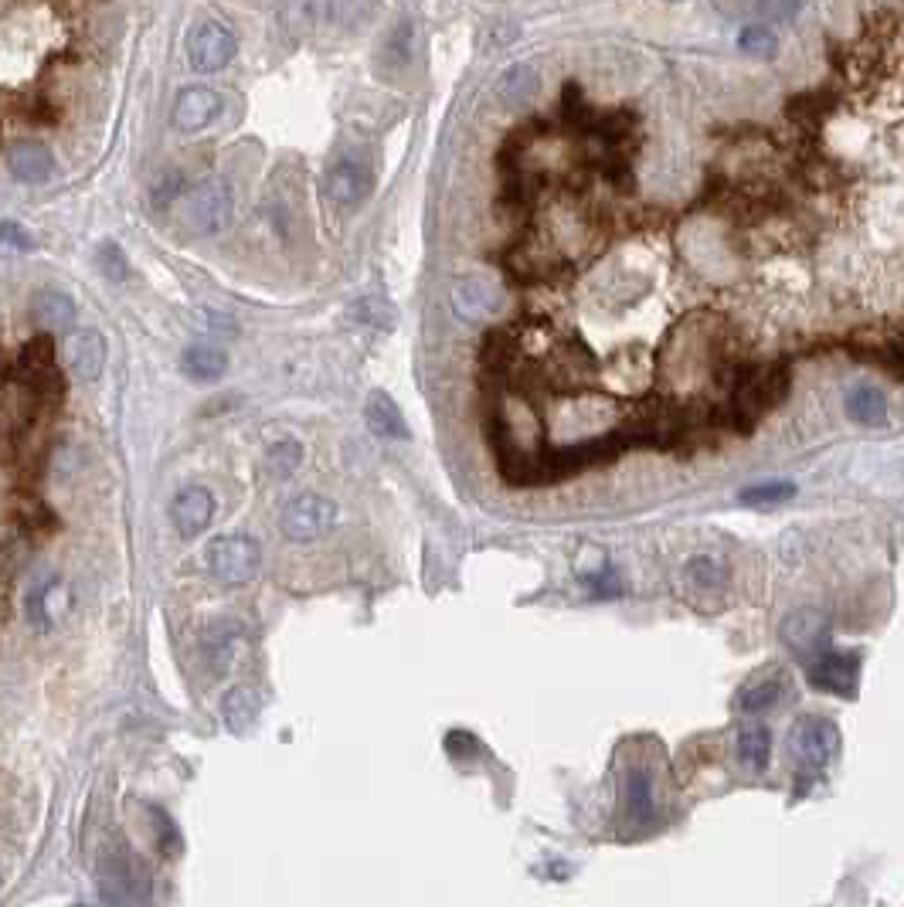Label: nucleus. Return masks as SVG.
Instances as JSON below:
<instances>
[{"mask_svg":"<svg viewBox=\"0 0 904 907\" xmlns=\"http://www.w3.org/2000/svg\"><path fill=\"white\" fill-rule=\"evenodd\" d=\"M205 564L215 581L239 588L248 585L252 578L259 575V564H262V548L256 537L248 534H221L208 544L205 551Z\"/></svg>","mask_w":904,"mask_h":907,"instance_id":"f257e3e1","label":"nucleus"},{"mask_svg":"<svg viewBox=\"0 0 904 907\" xmlns=\"http://www.w3.org/2000/svg\"><path fill=\"white\" fill-rule=\"evenodd\" d=\"M836 748H840V731L823 718H806L793 727V755H796L799 769H803V782L793 792V799H803L806 792L813 788L816 775L833 761Z\"/></svg>","mask_w":904,"mask_h":907,"instance_id":"f03ea898","label":"nucleus"},{"mask_svg":"<svg viewBox=\"0 0 904 907\" xmlns=\"http://www.w3.org/2000/svg\"><path fill=\"white\" fill-rule=\"evenodd\" d=\"M232 221V191L224 181L211 177L184 194V224L194 235H215Z\"/></svg>","mask_w":904,"mask_h":907,"instance_id":"7ed1b4c3","label":"nucleus"},{"mask_svg":"<svg viewBox=\"0 0 904 907\" xmlns=\"http://www.w3.org/2000/svg\"><path fill=\"white\" fill-rule=\"evenodd\" d=\"M99 897L109 904H139L150 897V873L126 849L109 854L99 867Z\"/></svg>","mask_w":904,"mask_h":907,"instance_id":"20e7f679","label":"nucleus"},{"mask_svg":"<svg viewBox=\"0 0 904 907\" xmlns=\"http://www.w3.org/2000/svg\"><path fill=\"white\" fill-rule=\"evenodd\" d=\"M337 524V503L320 493H300L293 497L279 514V527L290 541H317Z\"/></svg>","mask_w":904,"mask_h":907,"instance_id":"39448f33","label":"nucleus"},{"mask_svg":"<svg viewBox=\"0 0 904 907\" xmlns=\"http://www.w3.org/2000/svg\"><path fill=\"white\" fill-rule=\"evenodd\" d=\"M375 14V0H293V17L300 27H333L354 32Z\"/></svg>","mask_w":904,"mask_h":907,"instance_id":"423d86ee","label":"nucleus"},{"mask_svg":"<svg viewBox=\"0 0 904 907\" xmlns=\"http://www.w3.org/2000/svg\"><path fill=\"white\" fill-rule=\"evenodd\" d=\"M235 35L229 27H221L215 21L194 27V35L187 38V62L194 72H221L235 59Z\"/></svg>","mask_w":904,"mask_h":907,"instance_id":"0eeeda50","label":"nucleus"},{"mask_svg":"<svg viewBox=\"0 0 904 907\" xmlns=\"http://www.w3.org/2000/svg\"><path fill=\"white\" fill-rule=\"evenodd\" d=\"M201 657H205V663L215 676L232 673L245 657V629L239 626L235 618L215 622V626H208L205 636H201Z\"/></svg>","mask_w":904,"mask_h":907,"instance_id":"6e6552de","label":"nucleus"},{"mask_svg":"<svg viewBox=\"0 0 904 907\" xmlns=\"http://www.w3.org/2000/svg\"><path fill=\"white\" fill-rule=\"evenodd\" d=\"M857 676H860V653H823L806 670L813 690H827L836 697H854Z\"/></svg>","mask_w":904,"mask_h":907,"instance_id":"1a4fd4ad","label":"nucleus"},{"mask_svg":"<svg viewBox=\"0 0 904 907\" xmlns=\"http://www.w3.org/2000/svg\"><path fill=\"white\" fill-rule=\"evenodd\" d=\"M371 170H367V163L361 160H337L330 170H327V197L337 205V208H357L367 194H371Z\"/></svg>","mask_w":904,"mask_h":907,"instance_id":"9d476101","label":"nucleus"},{"mask_svg":"<svg viewBox=\"0 0 904 907\" xmlns=\"http://www.w3.org/2000/svg\"><path fill=\"white\" fill-rule=\"evenodd\" d=\"M215 517V493L208 487H184L171 500V524L178 527L181 537H197Z\"/></svg>","mask_w":904,"mask_h":907,"instance_id":"9b49d317","label":"nucleus"},{"mask_svg":"<svg viewBox=\"0 0 904 907\" xmlns=\"http://www.w3.org/2000/svg\"><path fill=\"white\" fill-rule=\"evenodd\" d=\"M65 360H69V371L82 381V384H93L99 381L102 367H106V340L99 330H78L69 336L65 344Z\"/></svg>","mask_w":904,"mask_h":907,"instance_id":"f8f14e48","label":"nucleus"},{"mask_svg":"<svg viewBox=\"0 0 904 907\" xmlns=\"http://www.w3.org/2000/svg\"><path fill=\"white\" fill-rule=\"evenodd\" d=\"M65 612H69V585L62 578H48L45 585H38L27 595V618L41 633L59 626Z\"/></svg>","mask_w":904,"mask_h":907,"instance_id":"ddd939ff","label":"nucleus"},{"mask_svg":"<svg viewBox=\"0 0 904 907\" xmlns=\"http://www.w3.org/2000/svg\"><path fill=\"white\" fill-rule=\"evenodd\" d=\"M221 112V96L211 89H187L174 102V126L181 133H201Z\"/></svg>","mask_w":904,"mask_h":907,"instance_id":"4468645a","label":"nucleus"},{"mask_svg":"<svg viewBox=\"0 0 904 907\" xmlns=\"http://www.w3.org/2000/svg\"><path fill=\"white\" fill-rule=\"evenodd\" d=\"M21 378L32 384L35 391H48V384H59V371H54V347L51 336H35L27 340L21 357H17Z\"/></svg>","mask_w":904,"mask_h":907,"instance_id":"2eb2a0df","label":"nucleus"},{"mask_svg":"<svg viewBox=\"0 0 904 907\" xmlns=\"http://www.w3.org/2000/svg\"><path fill=\"white\" fill-rule=\"evenodd\" d=\"M8 167L21 184H45L54 170V160L48 147L35 144V139H24V144H14L8 150Z\"/></svg>","mask_w":904,"mask_h":907,"instance_id":"dca6fc26","label":"nucleus"},{"mask_svg":"<svg viewBox=\"0 0 904 907\" xmlns=\"http://www.w3.org/2000/svg\"><path fill=\"white\" fill-rule=\"evenodd\" d=\"M32 317L45 333H65L75 323V299L59 290H41L32 299Z\"/></svg>","mask_w":904,"mask_h":907,"instance_id":"f3484780","label":"nucleus"},{"mask_svg":"<svg viewBox=\"0 0 904 907\" xmlns=\"http://www.w3.org/2000/svg\"><path fill=\"white\" fill-rule=\"evenodd\" d=\"M181 367H184V375L191 381L211 384L229 371V357H224V351L215 347V344H191L181 357Z\"/></svg>","mask_w":904,"mask_h":907,"instance_id":"a211bd4d","label":"nucleus"},{"mask_svg":"<svg viewBox=\"0 0 904 907\" xmlns=\"http://www.w3.org/2000/svg\"><path fill=\"white\" fill-rule=\"evenodd\" d=\"M367 429H371L378 439H408V425L384 391H375L371 399H367Z\"/></svg>","mask_w":904,"mask_h":907,"instance_id":"6ab92c4d","label":"nucleus"},{"mask_svg":"<svg viewBox=\"0 0 904 907\" xmlns=\"http://www.w3.org/2000/svg\"><path fill=\"white\" fill-rule=\"evenodd\" d=\"M221 718L229 724L232 734H245L252 731V724L259 721V697L252 687H232L221 700Z\"/></svg>","mask_w":904,"mask_h":907,"instance_id":"aec40b11","label":"nucleus"},{"mask_svg":"<svg viewBox=\"0 0 904 907\" xmlns=\"http://www.w3.org/2000/svg\"><path fill=\"white\" fill-rule=\"evenodd\" d=\"M493 303H497V293L487 286L484 279H463V282H456V286H452V306H456L460 317L476 320V317L490 314Z\"/></svg>","mask_w":904,"mask_h":907,"instance_id":"412c9836","label":"nucleus"},{"mask_svg":"<svg viewBox=\"0 0 904 907\" xmlns=\"http://www.w3.org/2000/svg\"><path fill=\"white\" fill-rule=\"evenodd\" d=\"M782 694H785V676H779V673L758 676L738 694V711L761 714V711H769V707H775L782 700Z\"/></svg>","mask_w":904,"mask_h":907,"instance_id":"4be33fe9","label":"nucleus"},{"mask_svg":"<svg viewBox=\"0 0 904 907\" xmlns=\"http://www.w3.org/2000/svg\"><path fill=\"white\" fill-rule=\"evenodd\" d=\"M561 120H564V126H569L572 133H578V136H588L591 123H596V109L585 102L578 82H564V89H561Z\"/></svg>","mask_w":904,"mask_h":907,"instance_id":"5701e85b","label":"nucleus"},{"mask_svg":"<svg viewBox=\"0 0 904 907\" xmlns=\"http://www.w3.org/2000/svg\"><path fill=\"white\" fill-rule=\"evenodd\" d=\"M846 412L851 418H857L860 425H884L888 421V399L878 388H857L851 391V399H846Z\"/></svg>","mask_w":904,"mask_h":907,"instance_id":"b1692460","label":"nucleus"},{"mask_svg":"<svg viewBox=\"0 0 904 907\" xmlns=\"http://www.w3.org/2000/svg\"><path fill=\"white\" fill-rule=\"evenodd\" d=\"M738 758L748 764V769H755V772L766 769L769 758H772V734H769V727H761V724L742 727V734H738Z\"/></svg>","mask_w":904,"mask_h":907,"instance_id":"393cba45","label":"nucleus"},{"mask_svg":"<svg viewBox=\"0 0 904 907\" xmlns=\"http://www.w3.org/2000/svg\"><path fill=\"white\" fill-rule=\"evenodd\" d=\"M626 806H630L633 823H649V819H653V779H649L643 769L630 772V779H626Z\"/></svg>","mask_w":904,"mask_h":907,"instance_id":"a878e982","label":"nucleus"},{"mask_svg":"<svg viewBox=\"0 0 904 907\" xmlns=\"http://www.w3.org/2000/svg\"><path fill=\"white\" fill-rule=\"evenodd\" d=\"M833 109V96L823 93V89H816V93H806V96H796L793 102H789V117H793L799 126H819L827 120V112Z\"/></svg>","mask_w":904,"mask_h":907,"instance_id":"bb28decb","label":"nucleus"},{"mask_svg":"<svg viewBox=\"0 0 904 907\" xmlns=\"http://www.w3.org/2000/svg\"><path fill=\"white\" fill-rule=\"evenodd\" d=\"M300 463H303V445L296 439H282L266 452V473L272 479H290L300 469Z\"/></svg>","mask_w":904,"mask_h":907,"instance_id":"cd10ccee","label":"nucleus"},{"mask_svg":"<svg viewBox=\"0 0 904 907\" xmlns=\"http://www.w3.org/2000/svg\"><path fill=\"white\" fill-rule=\"evenodd\" d=\"M381 54H384L388 65H408L412 62V54H415V27H412V21L394 24V32L384 38Z\"/></svg>","mask_w":904,"mask_h":907,"instance_id":"c85d7f7f","label":"nucleus"},{"mask_svg":"<svg viewBox=\"0 0 904 907\" xmlns=\"http://www.w3.org/2000/svg\"><path fill=\"white\" fill-rule=\"evenodd\" d=\"M534 72L527 69V65H514V69H506L503 75H500V99L503 102H511V106H517V102H524L530 93H534Z\"/></svg>","mask_w":904,"mask_h":907,"instance_id":"c756f323","label":"nucleus"},{"mask_svg":"<svg viewBox=\"0 0 904 907\" xmlns=\"http://www.w3.org/2000/svg\"><path fill=\"white\" fill-rule=\"evenodd\" d=\"M738 48L745 54H755V59H775L779 38L769 32L766 24H752V27H745V32L738 35Z\"/></svg>","mask_w":904,"mask_h":907,"instance_id":"7c9ffc66","label":"nucleus"},{"mask_svg":"<svg viewBox=\"0 0 904 907\" xmlns=\"http://www.w3.org/2000/svg\"><path fill=\"white\" fill-rule=\"evenodd\" d=\"M96 262H99V272H102L109 282H126V279H130V262H126V255H123V248H120L117 242L99 245Z\"/></svg>","mask_w":904,"mask_h":907,"instance_id":"2f4dec72","label":"nucleus"},{"mask_svg":"<svg viewBox=\"0 0 904 907\" xmlns=\"http://www.w3.org/2000/svg\"><path fill=\"white\" fill-rule=\"evenodd\" d=\"M796 493V483H785V479H775V483H758V487H748L742 490V503H779V500H789Z\"/></svg>","mask_w":904,"mask_h":907,"instance_id":"473e14b6","label":"nucleus"},{"mask_svg":"<svg viewBox=\"0 0 904 907\" xmlns=\"http://www.w3.org/2000/svg\"><path fill=\"white\" fill-rule=\"evenodd\" d=\"M351 317L361 320V323H367V327H388V320H391L388 306H384L381 299H357V303L351 306Z\"/></svg>","mask_w":904,"mask_h":907,"instance_id":"72a5a7b5","label":"nucleus"},{"mask_svg":"<svg viewBox=\"0 0 904 907\" xmlns=\"http://www.w3.org/2000/svg\"><path fill=\"white\" fill-rule=\"evenodd\" d=\"M154 819H157V849L163 857H178V849H181V836L174 830V823L167 819L163 812L154 809Z\"/></svg>","mask_w":904,"mask_h":907,"instance_id":"f704fd0d","label":"nucleus"},{"mask_svg":"<svg viewBox=\"0 0 904 907\" xmlns=\"http://www.w3.org/2000/svg\"><path fill=\"white\" fill-rule=\"evenodd\" d=\"M35 242L27 235L21 224L14 221H0V252H27Z\"/></svg>","mask_w":904,"mask_h":907,"instance_id":"c9c22d12","label":"nucleus"},{"mask_svg":"<svg viewBox=\"0 0 904 907\" xmlns=\"http://www.w3.org/2000/svg\"><path fill=\"white\" fill-rule=\"evenodd\" d=\"M445 751L452 758H476L479 755V741L473 738V734H466V731H452L449 738H445Z\"/></svg>","mask_w":904,"mask_h":907,"instance_id":"e433bc0d","label":"nucleus"},{"mask_svg":"<svg viewBox=\"0 0 904 907\" xmlns=\"http://www.w3.org/2000/svg\"><path fill=\"white\" fill-rule=\"evenodd\" d=\"M181 187H184L181 174H167V177H163V184H157V194H154L157 208H167V205H171L174 197L181 194Z\"/></svg>","mask_w":904,"mask_h":907,"instance_id":"4c0bfd02","label":"nucleus"},{"mask_svg":"<svg viewBox=\"0 0 904 907\" xmlns=\"http://www.w3.org/2000/svg\"><path fill=\"white\" fill-rule=\"evenodd\" d=\"M796 8H799V0H766V4H761V14L772 21H785L796 14Z\"/></svg>","mask_w":904,"mask_h":907,"instance_id":"58836bf2","label":"nucleus"},{"mask_svg":"<svg viewBox=\"0 0 904 907\" xmlns=\"http://www.w3.org/2000/svg\"><path fill=\"white\" fill-rule=\"evenodd\" d=\"M670 4H673V0H670Z\"/></svg>","mask_w":904,"mask_h":907,"instance_id":"ea45409f","label":"nucleus"}]
</instances>
